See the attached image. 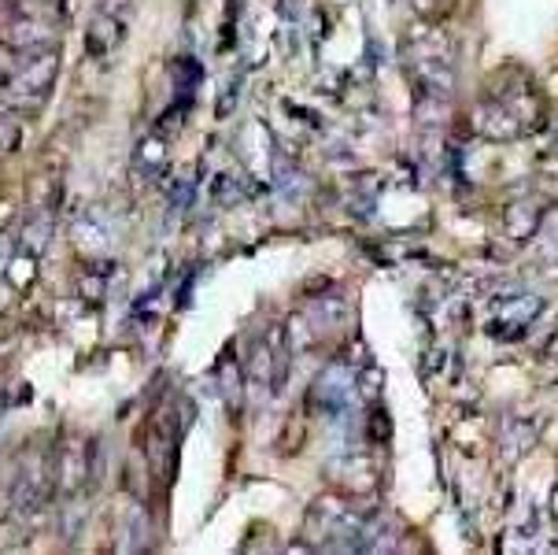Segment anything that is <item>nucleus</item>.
Here are the masks:
<instances>
[{"label": "nucleus", "instance_id": "f257e3e1", "mask_svg": "<svg viewBox=\"0 0 558 555\" xmlns=\"http://www.w3.org/2000/svg\"><path fill=\"white\" fill-rule=\"evenodd\" d=\"M56 68H60L56 52H34L26 63H19V71L12 74V82H8V105L12 108L41 105L56 82Z\"/></svg>", "mask_w": 558, "mask_h": 555}, {"label": "nucleus", "instance_id": "f03ea898", "mask_svg": "<svg viewBox=\"0 0 558 555\" xmlns=\"http://www.w3.org/2000/svg\"><path fill=\"white\" fill-rule=\"evenodd\" d=\"M12 45L23 52H52L56 45V31L49 23H37V19H31V23H15L12 26Z\"/></svg>", "mask_w": 558, "mask_h": 555}]
</instances>
